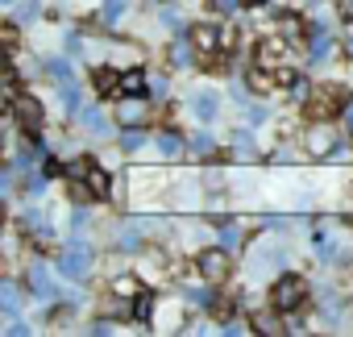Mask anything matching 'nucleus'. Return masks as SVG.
Masks as SVG:
<instances>
[{
  "mask_svg": "<svg viewBox=\"0 0 353 337\" xmlns=\"http://www.w3.org/2000/svg\"><path fill=\"white\" fill-rule=\"evenodd\" d=\"M88 267H92V250H88L83 242H71V246L59 254V271H63L67 279H83Z\"/></svg>",
  "mask_w": 353,
  "mask_h": 337,
  "instance_id": "1",
  "label": "nucleus"
},
{
  "mask_svg": "<svg viewBox=\"0 0 353 337\" xmlns=\"http://www.w3.org/2000/svg\"><path fill=\"white\" fill-rule=\"evenodd\" d=\"M196 267H200V275H204V279L221 283V279L229 275V254H225V250H204V254L196 258Z\"/></svg>",
  "mask_w": 353,
  "mask_h": 337,
  "instance_id": "2",
  "label": "nucleus"
},
{
  "mask_svg": "<svg viewBox=\"0 0 353 337\" xmlns=\"http://www.w3.org/2000/svg\"><path fill=\"white\" fill-rule=\"evenodd\" d=\"M307 296V287H303V279H295V275H287V279H279V287H274V308H295L299 300Z\"/></svg>",
  "mask_w": 353,
  "mask_h": 337,
  "instance_id": "3",
  "label": "nucleus"
},
{
  "mask_svg": "<svg viewBox=\"0 0 353 337\" xmlns=\"http://www.w3.org/2000/svg\"><path fill=\"white\" fill-rule=\"evenodd\" d=\"M13 113H17V121H21L26 129H38V125H42V104H38L34 96H13Z\"/></svg>",
  "mask_w": 353,
  "mask_h": 337,
  "instance_id": "4",
  "label": "nucleus"
},
{
  "mask_svg": "<svg viewBox=\"0 0 353 337\" xmlns=\"http://www.w3.org/2000/svg\"><path fill=\"white\" fill-rule=\"evenodd\" d=\"M117 121H125V125L145 121V104H141V96H125V100H121V108H117Z\"/></svg>",
  "mask_w": 353,
  "mask_h": 337,
  "instance_id": "5",
  "label": "nucleus"
},
{
  "mask_svg": "<svg viewBox=\"0 0 353 337\" xmlns=\"http://www.w3.org/2000/svg\"><path fill=\"white\" fill-rule=\"evenodd\" d=\"M30 287H34V296H42V300L54 296V279H50L42 267H30Z\"/></svg>",
  "mask_w": 353,
  "mask_h": 337,
  "instance_id": "6",
  "label": "nucleus"
},
{
  "mask_svg": "<svg viewBox=\"0 0 353 337\" xmlns=\"http://www.w3.org/2000/svg\"><path fill=\"white\" fill-rule=\"evenodd\" d=\"M117 92H125V96H141L145 92V71H129V75H121V88Z\"/></svg>",
  "mask_w": 353,
  "mask_h": 337,
  "instance_id": "7",
  "label": "nucleus"
},
{
  "mask_svg": "<svg viewBox=\"0 0 353 337\" xmlns=\"http://www.w3.org/2000/svg\"><path fill=\"white\" fill-rule=\"evenodd\" d=\"M192 108H196L200 121H208V117L216 113V96H212V92H196V96H192Z\"/></svg>",
  "mask_w": 353,
  "mask_h": 337,
  "instance_id": "8",
  "label": "nucleus"
},
{
  "mask_svg": "<svg viewBox=\"0 0 353 337\" xmlns=\"http://www.w3.org/2000/svg\"><path fill=\"white\" fill-rule=\"evenodd\" d=\"M83 129L104 137V133H108V121H104V113H100V108H83Z\"/></svg>",
  "mask_w": 353,
  "mask_h": 337,
  "instance_id": "9",
  "label": "nucleus"
},
{
  "mask_svg": "<svg viewBox=\"0 0 353 337\" xmlns=\"http://www.w3.org/2000/svg\"><path fill=\"white\" fill-rule=\"evenodd\" d=\"M158 150H162L166 158H179V154H183V137H179V133H162V137H158Z\"/></svg>",
  "mask_w": 353,
  "mask_h": 337,
  "instance_id": "10",
  "label": "nucleus"
},
{
  "mask_svg": "<svg viewBox=\"0 0 353 337\" xmlns=\"http://www.w3.org/2000/svg\"><path fill=\"white\" fill-rule=\"evenodd\" d=\"M59 96H63V108H67V113H79V88H75L71 79L59 84Z\"/></svg>",
  "mask_w": 353,
  "mask_h": 337,
  "instance_id": "11",
  "label": "nucleus"
},
{
  "mask_svg": "<svg viewBox=\"0 0 353 337\" xmlns=\"http://www.w3.org/2000/svg\"><path fill=\"white\" fill-rule=\"evenodd\" d=\"M0 300H5V312H9V316H17V304H21L17 283H0Z\"/></svg>",
  "mask_w": 353,
  "mask_h": 337,
  "instance_id": "12",
  "label": "nucleus"
},
{
  "mask_svg": "<svg viewBox=\"0 0 353 337\" xmlns=\"http://www.w3.org/2000/svg\"><path fill=\"white\" fill-rule=\"evenodd\" d=\"M117 88H121V79H117L112 71H96V92H100V96H104V92H117Z\"/></svg>",
  "mask_w": 353,
  "mask_h": 337,
  "instance_id": "13",
  "label": "nucleus"
},
{
  "mask_svg": "<svg viewBox=\"0 0 353 337\" xmlns=\"http://www.w3.org/2000/svg\"><path fill=\"white\" fill-rule=\"evenodd\" d=\"M83 180H88V188H92L96 196H108V175H104V171H88Z\"/></svg>",
  "mask_w": 353,
  "mask_h": 337,
  "instance_id": "14",
  "label": "nucleus"
},
{
  "mask_svg": "<svg viewBox=\"0 0 353 337\" xmlns=\"http://www.w3.org/2000/svg\"><path fill=\"white\" fill-rule=\"evenodd\" d=\"M192 38H196V46H200V50H212V46H216V30H196Z\"/></svg>",
  "mask_w": 353,
  "mask_h": 337,
  "instance_id": "15",
  "label": "nucleus"
},
{
  "mask_svg": "<svg viewBox=\"0 0 353 337\" xmlns=\"http://www.w3.org/2000/svg\"><path fill=\"white\" fill-rule=\"evenodd\" d=\"M121 13H125V0H104V21H108V26H112Z\"/></svg>",
  "mask_w": 353,
  "mask_h": 337,
  "instance_id": "16",
  "label": "nucleus"
},
{
  "mask_svg": "<svg viewBox=\"0 0 353 337\" xmlns=\"http://www.w3.org/2000/svg\"><path fill=\"white\" fill-rule=\"evenodd\" d=\"M270 79H274L270 71H254V75H250V88H258V92H266V88H270Z\"/></svg>",
  "mask_w": 353,
  "mask_h": 337,
  "instance_id": "17",
  "label": "nucleus"
},
{
  "mask_svg": "<svg viewBox=\"0 0 353 337\" xmlns=\"http://www.w3.org/2000/svg\"><path fill=\"white\" fill-rule=\"evenodd\" d=\"M121 142H125V150H141V142H145V137H141V133H137V129H133V125H129V129H125V137H121Z\"/></svg>",
  "mask_w": 353,
  "mask_h": 337,
  "instance_id": "18",
  "label": "nucleus"
},
{
  "mask_svg": "<svg viewBox=\"0 0 353 337\" xmlns=\"http://www.w3.org/2000/svg\"><path fill=\"white\" fill-rule=\"evenodd\" d=\"M221 242H225V246H237V242H241V229H237V225H221Z\"/></svg>",
  "mask_w": 353,
  "mask_h": 337,
  "instance_id": "19",
  "label": "nucleus"
},
{
  "mask_svg": "<svg viewBox=\"0 0 353 337\" xmlns=\"http://www.w3.org/2000/svg\"><path fill=\"white\" fill-rule=\"evenodd\" d=\"M137 279H117V296H137Z\"/></svg>",
  "mask_w": 353,
  "mask_h": 337,
  "instance_id": "20",
  "label": "nucleus"
},
{
  "mask_svg": "<svg viewBox=\"0 0 353 337\" xmlns=\"http://www.w3.org/2000/svg\"><path fill=\"white\" fill-rule=\"evenodd\" d=\"M328 55V38L324 34H316V46H312V59H324Z\"/></svg>",
  "mask_w": 353,
  "mask_h": 337,
  "instance_id": "21",
  "label": "nucleus"
},
{
  "mask_svg": "<svg viewBox=\"0 0 353 337\" xmlns=\"http://www.w3.org/2000/svg\"><path fill=\"white\" fill-rule=\"evenodd\" d=\"M50 75L63 84V79H71V67H67V63H50Z\"/></svg>",
  "mask_w": 353,
  "mask_h": 337,
  "instance_id": "22",
  "label": "nucleus"
},
{
  "mask_svg": "<svg viewBox=\"0 0 353 337\" xmlns=\"http://www.w3.org/2000/svg\"><path fill=\"white\" fill-rule=\"evenodd\" d=\"M291 92H295V96H299V100H303V96H307V79H303V75H299V79H295V84H291Z\"/></svg>",
  "mask_w": 353,
  "mask_h": 337,
  "instance_id": "23",
  "label": "nucleus"
},
{
  "mask_svg": "<svg viewBox=\"0 0 353 337\" xmlns=\"http://www.w3.org/2000/svg\"><path fill=\"white\" fill-rule=\"evenodd\" d=\"M196 150H200V154H208V150H212V137H208V133H200V137H196Z\"/></svg>",
  "mask_w": 353,
  "mask_h": 337,
  "instance_id": "24",
  "label": "nucleus"
},
{
  "mask_svg": "<svg viewBox=\"0 0 353 337\" xmlns=\"http://www.w3.org/2000/svg\"><path fill=\"white\" fill-rule=\"evenodd\" d=\"M237 150H241V158H250V150H254V146H250V137H245V133H237Z\"/></svg>",
  "mask_w": 353,
  "mask_h": 337,
  "instance_id": "25",
  "label": "nucleus"
},
{
  "mask_svg": "<svg viewBox=\"0 0 353 337\" xmlns=\"http://www.w3.org/2000/svg\"><path fill=\"white\" fill-rule=\"evenodd\" d=\"M9 320H13V325H9V333H13V337H26V333H30V329H26V325H21L17 316H9Z\"/></svg>",
  "mask_w": 353,
  "mask_h": 337,
  "instance_id": "26",
  "label": "nucleus"
},
{
  "mask_svg": "<svg viewBox=\"0 0 353 337\" xmlns=\"http://www.w3.org/2000/svg\"><path fill=\"white\" fill-rule=\"evenodd\" d=\"M137 316H141V320L150 316V296H141V300H137Z\"/></svg>",
  "mask_w": 353,
  "mask_h": 337,
  "instance_id": "27",
  "label": "nucleus"
},
{
  "mask_svg": "<svg viewBox=\"0 0 353 337\" xmlns=\"http://www.w3.org/2000/svg\"><path fill=\"white\" fill-rule=\"evenodd\" d=\"M258 329H262V333H279V325H274L270 316H262V320H258Z\"/></svg>",
  "mask_w": 353,
  "mask_h": 337,
  "instance_id": "28",
  "label": "nucleus"
}]
</instances>
